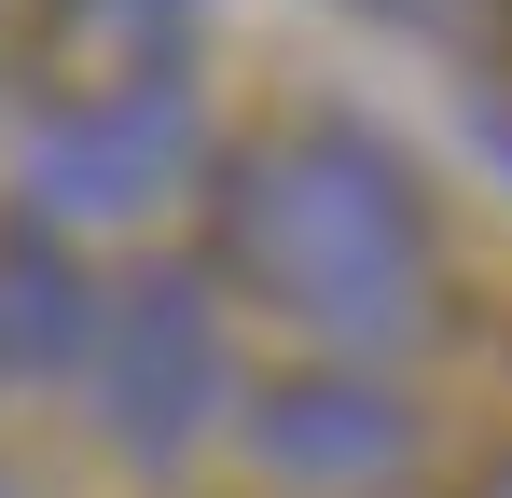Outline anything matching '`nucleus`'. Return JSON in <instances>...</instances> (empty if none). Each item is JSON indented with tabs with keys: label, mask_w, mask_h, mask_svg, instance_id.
I'll list each match as a JSON object with an SVG mask.
<instances>
[{
	"label": "nucleus",
	"mask_w": 512,
	"mask_h": 498,
	"mask_svg": "<svg viewBox=\"0 0 512 498\" xmlns=\"http://www.w3.org/2000/svg\"><path fill=\"white\" fill-rule=\"evenodd\" d=\"M97 415H111V443L125 457H153V471H180L194 443H208V415H222V305L180 277V263H153L139 291H111V319H97Z\"/></svg>",
	"instance_id": "nucleus-3"
},
{
	"label": "nucleus",
	"mask_w": 512,
	"mask_h": 498,
	"mask_svg": "<svg viewBox=\"0 0 512 498\" xmlns=\"http://www.w3.org/2000/svg\"><path fill=\"white\" fill-rule=\"evenodd\" d=\"M194 180V97L180 83H111L84 111L28 125V236H125Z\"/></svg>",
	"instance_id": "nucleus-2"
},
{
	"label": "nucleus",
	"mask_w": 512,
	"mask_h": 498,
	"mask_svg": "<svg viewBox=\"0 0 512 498\" xmlns=\"http://www.w3.org/2000/svg\"><path fill=\"white\" fill-rule=\"evenodd\" d=\"M236 263L333 346H402L429 319V208L360 125H291L236 166Z\"/></svg>",
	"instance_id": "nucleus-1"
},
{
	"label": "nucleus",
	"mask_w": 512,
	"mask_h": 498,
	"mask_svg": "<svg viewBox=\"0 0 512 498\" xmlns=\"http://www.w3.org/2000/svg\"><path fill=\"white\" fill-rule=\"evenodd\" d=\"M471 498H512V457H499V471H485V485H471Z\"/></svg>",
	"instance_id": "nucleus-6"
},
{
	"label": "nucleus",
	"mask_w": 512,
	"mask_h": 498,
	"mask_svg": "<svg viewBox=\"0 0 512 498\" xmlns=\"http://www.w3.org/2000/svg\"><path fill=\"white\" fill-rule=\"evenodd\" d=\"M111 291L84 277V249L56 236H0V374H84Z\"/></svg>",
	"instance_id": "nucleus-5"
},
{
	"label": "nucleus",
	"mask_w": 512,
	"mask_h": 498,
	"mask_svg": "<svg viewBox=\"0 0 512 498\" xmlns=\"http://www.w3.org/2000/svg\"><path fill=\"white\" fill-rule=\"evenodd\" d=\"M402 443H416V402L388 374H360V360L277 374L250 402V457L277 485H374V471H402Z\"/></svg>",
	"instance_id": "nucleus-4"
}]
</instances>
